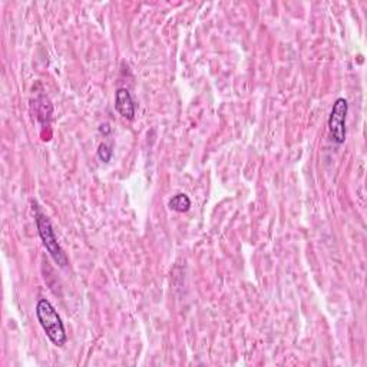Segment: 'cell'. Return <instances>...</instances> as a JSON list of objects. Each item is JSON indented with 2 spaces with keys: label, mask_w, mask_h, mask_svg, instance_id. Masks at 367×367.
<instances>
[{
  "label": "cell",
  "mask_w": 367,
  "mask_h": 367,
  "mask_svg": "<svg viewBox=\"0 0 367 367\" xmlns=\"http://www.w3.org/2000/svg\"><path fill=\"white\" fill-rule=\"evenodd\" d=\"M36 317L49 340H51L55 346L62 347L66 343V340H68V336H66L60 315L58 314L56 309L51 304L49 300L46 298L39 300L36 304Z\"/></svg>",
  "instance_id": "6da1fadb"
},
{
  "label": "cell",
  "mask_w": 367,
  "mask_h": 367,
  "mask_svg": "<svg viewBox=\"0 0 367 367\" xmlns=\"http://www.w3.org/2000/svg\"><path fill=\"white\" fill-rule=\"evenodd\" d=\"M36 227H38V232H39L45 248L47 249V253L51 254V257L55 260V263L60 267L68 265V257H66L65 252L58 243V238L55 236V231L52 228L51 221H49V219L45 214L39 211L36 212Z\"/></svg>",
  "instance_id": "7a4b0ae2"
},
{
  "label": "cell",
  "mask_w": 367,
  "mask_h": 367,
  "mask_svg": "<svg viewBox=\"0 0 367 367\" xmlns=\"http://www.w3.org/2000/svg\"><path fill=\"white\" fill-rule=\"evenodd\" d=\"M348 104L344 98L336 99L333 104L330 116H329V129L333 137V141L342 145L346 141V118H347Z\"/></svg>",
  "instance_id": "3957f363"
},
{
  "label": "cell",
  "mask_w": 367,
  "mask_h": 367,
  "mask_svg": "<svg viewBox=\"0 0 367 367\" xmlns=\"http://www.w3.org/2000/svg\"><path fill=\"white\" fill-rule=\"evenodd\" d=\"M115 108L120 112L122 118L132 121L135 118V104H133L132 95L128 89L120 88L115 93Z\"/></svg>",
  "instance_id": "277c9868"
},
{
  "label": "cell",
  "mask_w": 367,
  "mask_h": 367,
  "mask_svg": "<svg viewBox=\"0 0 367 367\" xmlns=\"http://www.w3.org/2000/svg\"><path fill=\"white\" fill-rule=\"evenodd\" d=\"M170 208L175 212H187L191 208V199L187 194H177L170 199Z\"/></svg>",
  "instance_id": "5b68a950"
},
{
  "label": "cell",
  "mask_w": 367,
  "mask_h": 367,
  "mask_svg": "<svg viewBox=\"0 0 367 367\" xmlns=\"http://www.w3.org/2000/svg\"><path fill=\"white\" fill-rule=\"evenodd\" d=\"M112 154H113V151H112V148L108 144L104 142V144L99 145V148H98V157H99V159H101L102 162H109L111 158H112Z\"/></svg>",
  "instance_id": "8992f818"
}]
</instances>
